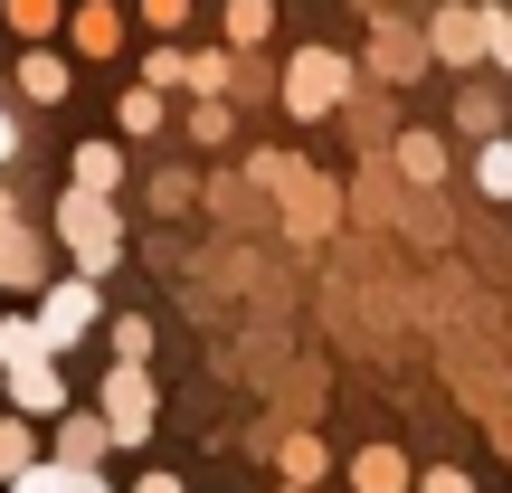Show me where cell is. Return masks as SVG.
<instances>
[{"mask_svg":"<svg viewBox=\"0 0 512 493\" xmlns=\"http://www.w3.org/2000/svg\"><path fill=\"white\" fill-rule=\"evenodd\" d=\"M238 57L247 48H200V57H190V95H228V86H238Z\"/></svg>","mask_w":512,"mask_h":493,"instance_id":"603a6c76","label":"cell"},{"mask_svg":"<svg viewBox=\"0 0 512 493\" xmlns=\"http://www.w3.org/2000/svg\"><path fill=\"white\" fill-rule=\"evenodd\" d=\"M67 181H76V190H105V200H114V190H124V143H105V133H95V143H76Z\"/></svg>","mask_w":512,"mask_h":493,"instance_id":"2e32d148","label":"cell"},{"mask_svg":"<svg viewBox=\"0 0 512 493\" xmlns=\"http://www.w3.org/2000/svg\"><path fill=\"white\" fill-rule=\"evenodd\" d=\"M10 493H57V456H38L29 475H10Z\"/></svg>","mask_w":512,"mask_h":493,"instance_id":"4dcf8cb0","label":"cell"},{"mask_svg":"<svg viewBox=\"0 0 512 493\" xmlns=\"http://www.w3.org/2000/svg\"><path fill=\"white\" fill-rule=\"evenodd\" d=\"M275 493H313V484H275Z\"/></svg>","mask_w":512,"mask_h":493,"instance_id":"8d00e7d4","label":"cell"},{"mask_svg":"<svg viewBox=\"0 0 512 493\" xmlns=\"http://www.w3.org/2000/svg\"><path fill=\"white\" fill-rule=\"evenodd\" d=\"M418 484V465L399 456V446H361V456H351V493H408Z\"/></svg>","mask_w":512,"mask_h":493,"instance_id":"5bb4252c","label":"cell"},{"mask_svg":"<svg viewBox=\"0 0 512 493\" xmlns=\"http://www.w3.org/2000/svg\"><path fill=\"white\" fill-rule=\"evenodd\" d=\"M0 399H10L19 418H57V408H67V361H57V351L10 361V370H0Z\"/></svg>","mask_w":512,"mask_h":493,"instance_id":"8992f818","label":"cell"},{"mask_svg":"<svg viewBox=\"0 0 512 493\" xmlns=\"http://www.w3.org/2000/svg\"><path fill=\"white\" fill-rule=\"evenodd\" d=\"M408 493H475V475H465V465H418Z\"/></svg>","mask_w":512,"mask_h":493,"instance_id":"83f0119b","label":"cell"},{"mask_svg":"<svg viewBox=\"0 0 512 493\" xmlns=\"http://www.w3.org/2000/svg\"><path fill=\"white\" fill-rule=\"evenodd\" d=\"M275 465H285V484H323V475H332V446L313 437V418H294V427H285V446H275Z\"/></svg>","mask_w":512,"mask_h":493,"instance_id":"4fadbf2b","label":"cell"},{"mask_svg":"<svg viewBox=\"0 0 512 493\" xmlns=\"http://www.w3.org/2000/svg\"><path fill=\"white\" fill-rule=\"evenodd\" d=\"M389 171H399L408 190H446V133H427V124H408V133H389V152H380Z\"/></svg>","mask_w":512,"mask_h":493,"instance_id":"9c48e42d","label":"cell"},{"mask_svg":"<svg viewBox=\"0 0 512 493\" xmlns=\"http://www.w3.org/2000/svg\"><path fill=\"white\" fill-rule=\"evenodd\" d=\"M48 285V238L38 228H10L0 238V294H38Z\"/></svg>","mask_w":512,"mask_h":493,"instance_id":"8fae6325","label":"cell"},{"mask_svg":"<svg viewBox=\"0 0 512 493\" xmlns=\"http://www.w3.org/2000/svg\"><path fill=\"white\" fill-rule=\"evenodd\" d=\"M456 133H475V143H484V133H503V95L494 86H465L456 95Z\"/></svg>","mask_w":512,"mask_h":493,"instance_id":"cb8c5ba5","label":"cell"},{"mask_svg":"<svg viewBox=\"0 0 512 493\" xmlns=\"http://www.w3.org/2000/svg\"><path fill=\"white\" fill-rule=\"evenodd\" d=\"M114 124H124L133 143H152V133H162V86H124V105H114Z\"/></svg>","mask_w":512,"mask_h":493,"instance_id":"44dd1931","label":"cell"},{"mask_svg":"<svg viewBox=\"0 0 512 493\" xmlns=\"http://www.w3.org/2000/svg\"><path fill=\"white\" fill-rule=\"evenodd\" d=\"M19 152H29V143H19V114H10V105H0V171H10V162H19Z\"/></svg>","mask_w":512,"mask_h":493,"instance_id":"836d02e7","label":"cell"},{"mask_svg":"<svg viewBox=\"0 0 512 493\" xmlns=\"http://www.w3.org/2000/svg\"><path fill=\"white\" fill-rule=\"evenodd\" d=\"M57 465H105L114 456V437H105V418L95 408H57V446H48Z\"/></svg>","mask_w":512,"mask_h":493,"instance_id":"30bf717a","label":"cell"},{"mask_svg":"<svg viewBox=\"0 0 512 493\" xmlns=\"http://www.w3.org/2000/svg\"><path fill=\"white\" fill-rule=\"evenodd\" d=\"M29 323H38V342L67 361V351L86 342L95 323H105V294H95V275H76V266H67V275H48V285H38V313H29Z\"/></svg>","mask_w":512,"mask_h":493,"instance_id":"5b68a950","label":"cell"},{"mask_svg":"<svg viewBox=\"0 0 512 493\" xmlns=\"http://www.w3.org/2000/svg\"><path fill=\"white\" fill-rule=\"evenodd\" d=\"M95 332L114 342V361H152V313H105Z\"/></svg>","mask_w":512,"mask_h":493,"instance_id":"ffe728a7","label":"cell"},{"mask_svg":"<svg viewBox=\"0 0 512 493\" xmlns=\"http://www.w3.org/2000/svg\"><path fill=\"white\" fill-rule=\"evenodd\" d=\"M124 493H190V484H181V475H162V465H143V475H133Z\"/></svg>","mask_w":512,"mask_h":493,"instance_id":"1f68e13d","label":"cell"},{"mask_svg":"<svg viewBox=\"0 0 512 493\" xmlns=\"http://www.w3.org/2000/svg\"><path fill=\"white\" fill-rule=\"evenodd\" d=\"M228 48H266V29H275V0H228Z\"/></svg>","mask_w":512,"mask_h":493,"instance_id":"7402d4cb","label":"cell"},{"mask_svg":"<svg viewBox=\"0 0 512 493\" xmlns=\"http://www.w3.org/2000/svg\"><path fill=\"white\" fill-rule=\"evenodd\" d=\"M256 181L275 190V209H285V228H294V247H323L332 228H342V190L323 181V171H304V162H285V152H256Z\"/></svg>","mask_w":512,"mask_h":493,"instance_id":"6da1fadb","label":"cell"},{"mask_svg":"<svg viewBox=\"0 0 512 493\" xmlns=\"http://www.w3.org/2000/svg\"><path fill=\"white\" fill-rule=\"evenodd\" d=\"M95 418H105L114 456H143V437L162 427V389H152V361H114L95 380Z\"/></svg>","mask_w":512,"mask_h":493,"instance_id":"3957f363","label":"cell"},{"mask_svg":"<svg viewBox=\"0 0 512 493\" xmlns=\"http://www.w3.org/2000/svg\"><path fill=\"white\" fill-rule=\"evenodd\" d=\"M190 143L228 152V143H238V105H228V95H200V105H190Z\"/></svg>","mask_w":512,"mask_h":493,"instance_id":"ac0fdd59","label":"cell"},{"mask_svg":"<svg viewBox=\"0 0 512 493\" xmlns=\"http://www.w3.org/2000/svg\"><path fill=\"white\" fill-rule=\"evenodd\" d=\"M0 10H10L19 38H57V29H67V0H0Z\"/></svg>","mask_w":512,"mask_h":493,"instance_id":"d4e9b609","label":"cell"},{"mask_svg":"<svg viewBox=\"0 0 512 493\" xmlns=\"http://www.w3.org/2000/svg\"><path fill=\"white\" fill-rule=\"evenodd\" d=\"M10 228H19V200H10V181H0V238H10Z\"/></svg>","mask_w":512,"mask_h":493,"instance_id":"d590c367","label":"cell"},{"mask_svg":"<svg viewBox=\"0 0 512 493\" xmlns=\"http://www.w3.org/2000/svg\"><path fill=\"white\" fill-rule=\"evenodd\" d=\"M370 76H380V86H418L427 76V38H408L389 10L370 19Z\"/></svg>","mask_w":512,"mask_h":493,"instance_id":"ba28073f","label":"cell"},{"mask_svg":"<svg viewBox=\"0 0 512 493\" xmlns=\"http://www.w3.org/2000/svg\"><path fill=\"white\" fill-rule=\"evenodd\" d=\"M143 86H162V95L190 86V57H181V48H152V57H143Z\"/></svg>","mask_w":512,"mask_h":493,"instance_id":"4316f807","label":"cell"},{"mask_svg":"<svg viewBox=\"0 0 512 493\" xmlns=\"http://www.w3.org/2000/svg\"><path fill=\"white\" fill-rule=\"evenodd\" d=\"M57 493H114L105 465H57Z\"/></svg>","mask_w":512,"mask_h":493,"instance_id":"f546056e","label":"cell"},{"mask_svg":"<svg viewBox=\"0 0 512 493\" xmlns=\"http://www.w3.org/2000/svg\"><path fill=\"white\" fill-rule=\"evenodd\" d=\"M351 95H361V76H351L342 48H294L285 67H275V105H285L294 124H323V114H342Z\"/></svg>","mask_w":512,"mask_h":493,"instance_id":"7a4b0ae2","label":"cell"},{"mask_svg":"<svg viewBox=\"0 0 512 493\" xmlns=\"http://www.w3.org/2000/svg\"><path fill=\"white\" fill-rule=\"evenodd\" d=\"M38 351H48V342H38L29 313H0V370H10V361H38Z\"/></svg>","mask_w":512,"mask_h":493,"instance_id":"484cf974","label":"cell"},{"mask_svg":"<svg viewBox=\"0 0 512 493\" xmlns=\"http://www.w3.org/2000/svg\"><path fill=\"white\" fill-rule=\"evenodd\" d=\"M484 57L512 76V10H484Z\"/></svg>","mask_w":512,"mask_h":493,"instance_id":"f1b7e54d","label":"cell"},{"mask_svg":"<svg viewBox=\"0 0 512 493\" xmlns=\"http://www.w3.org/2000/svg\"><path fill=\"white\" fill-rule=\"evenodd\" d=\"M484 427H494V446H503V456H512V408L494 399V408H484Z\"/></svg>","mask_w":512,"mask_h":493,"instance_id":"e575fe53","label":"cell"},{"mask_svg":"<svg viewBox=\"0 0 512 493\" xmlns=\"http://www.w3.org/2000/svg\"><path fill=\"white\" fill-rule=\"evenodd\" d=\"M143 19H152V29H181V19H190V0H143Z\"/></svg>","mask_w":512,"mask_h":493,"instance_id":"d6a6232c","label":"cell"},{"mask_svg":"<svg viewBox=\"0 0 512 493\" xmlns=\"http://www.w3.org/2000/svg\"><path fill=\"white\" fill-rule=\"evenodd\" d=\"M29 465H38V418H19V408H10V418H0V484L29 475Z\"/></svg>","mask_w":512,"mask_h":493,"instance_id":"d6986e66","label":"cell"},{"mask_svg":"<svg viewBox=\"0 0 512 493\" xmlns=\"http://www.w3.org/2000/svg\"><path fill=\"white\" fill-rule=\"evenodd\" d=\"M475 190L494 209H512V133H484V143H475Z\"/></svg>","mask_w":512,"mask_h":493,"instance_id":"e0dca14e","label":"cell"},{"mask_svg":"<svg viewBox=\"0 0 512 493\" xmlns=\"http://www.w3.org/2000/svg\"><path fill=\"white\" fill-rule=\"evenodd\" d=\"M67 38H76V57H114L124 48V10H114V0H86V10L67 19Z\"/></svg>","mask_w":512,"mask_h":493,"instance_id":"9a60e30c","label":"cell"},{"mask_svg":"<svg viewBox=\"0 0 512 493\" xmlns=\"http://www.w3.org/2000/svg\"><path fill=\"white\" fill-rule=\"evenodd\" d=\"M19 95H29V105H67V86H76V76H67V57H57L48 48V38H29V57H19Z\"/></svg>","mask_w":512,"mask_h":493,"instance_id":"7c38bea8","label":"cell"},{"mask_svg":"<svg viewBox=\"0 0 512 493\" xmlns=\"http://www.w3.org/2000/svg\"><path fill=\"white\" fill-rule=\"evenodd\" d=\"M427 57H437V67H475L484 57V10L475 0H446V10L427 19Z\"/></svg>","mask_w":512,"mask_h":493,"instance_id":"52a82bcc","label":"cell"},{"mask_svg":"<svg viewBox=\"0 0 512 493\" xmlns=\"http://www.w3.org/2000/svg\"><path fill=\"white\" fill-rule=\"evenodd\" d=\"M57 247H67V266L76 275H105L114 256H124V219H114V200L105 190H57Z\"/></svg>","mask_w":512,"mask_h":493,"instance_id":"277c9868","label":"cell"}]
</instances>
